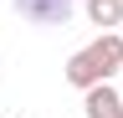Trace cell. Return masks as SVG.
Returning <instances> with one entry per match:
<instances>
[{
	"instance_id": "5b68a950",
	"label": "cell",
	"mask_w": 123,
	"mask_h": 118,
	"mask_svg": "<svg viewBox=\"0 0 123 118\" xmlns=\"http://www.w3.org/2000/svg\"><path fill=\"white\" fill-rule=\"evenodd\" d=\"M118 93H123V82H118Z\"/></svg>"
},
{
	"instance_id": "7a4b0ae2",
	"label": "cell",
	"mask_w": 123,
	"mask_h": 118,
	"mask_svg": "<svg viewBox=\"0 0 123 118\" xmlns=\"http://www.w3.org/2000/svg\"><path fill=\"white\" fill-rule=\"evenodd\" d=\"M10 5L31 26H67V16H72V0H10Z\"/></svg>"
},
{
	"instance_id": "3957f363",
	"label": "cell",
	"mask_w": 123,
	"mask_h": 118,
	"mask_svg": "<svg viewBox=\"0 0 123 118\" xmlns=\"http://www.w3.org/2000/svg\"><path fill=\"white\" fill-rule=\"evenodd\" d=\"M82 113L87 118H123V93L108 87V82H92L82 93Z\"/></svg>"
},
{
	"instance_id": "6da1fadb",
	"label": "cell",
	"mask_w": 123,
	"mask_h": 118,
	"mask_svg": "<svg viewBox=\"0 0 123 118\" xmlns=\"http://www.w3.org/2000/svg\"><path fill=\"white\" fill-rule=\"evenodd\" d=\"M118 67H123V36H118V31H103L92 46H82V51L67 56V82L87 93L92 82H108Z\"/></svg>"
},
{
	"instance_id": "277c9868",
	"label": "cell",
	"mask_w": 123,
	"mask_h": 118,
	"mask_svg": "<svg viewBox=\"0 0 123 118\" xmlns=\"http://www.w3.org/2000/svg\"><path fill=\"white\" fill-rule=\"evenodd\" d=\"M87 21H92V26H108V31H113V26L123 21V0H87Z\"/></svg>"
}]
</instances>
